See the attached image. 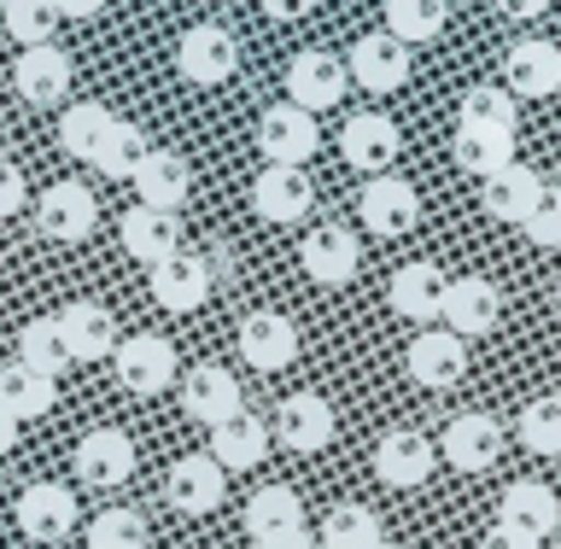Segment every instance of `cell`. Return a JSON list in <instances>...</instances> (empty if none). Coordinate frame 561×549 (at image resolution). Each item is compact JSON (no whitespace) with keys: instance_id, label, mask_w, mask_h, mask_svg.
Listing matches in <instances>:
<instances>
[{"instance_id":"8fae6325","label":"cell","mask_w":561,"mask_h":549,"mask_svg":"<svg viewBox=\"0 0 561 549\" xmlns=\"http://www.w3.org/2000/svg\"><path fill=\"white\" fill-rule=\"evenodd\" d=\"M275 438H280L287 450H298V456L328 450V445H333V403H328L322 392H293V398H280Z\"/></svg>"},{"instance_id":"7bdbcfd3","label":"cell","mask_w":561,"mask_h":549,"mask_svg":"<svg viewBox=\"0 0 561 549\" xmlns=\"http://www.w3.org/2000/svg\"><path fill=\"white\" fill-rule=\"evenodd\" d=\"M520 235L538 245V252H561V187L543 182V193L533 199V210L520 217Z\"/></svg>"},{"instance_id":"836d02e7","label":"cell","mask_w":561,"mask_h":549,"mask_svg":"<svg viewBox=\"0 0 561 549\" xmlns=\"http://www.w3.org/2000/svg\"><path fill=\"white\" fill-rule=\"evenodd\" d=\"M450 24V0H386V35H398L403 47L438 42Z\"/></svg>"},{"instance_id":"1f68e13d","label":"cell","mask_w":561,"mask_h":549,"mask_svg":"<svg viewBox=\"0 0 561 549\" xmlns=\"http://www.w3.org/2000/svg\"><path fill=\"white\" fill-rule=\"evenodd\" d=\"M293 526H305V503H298L293 485H263L245 497V533H252V544L275 538V533H293Z\"/></svg>"},{"instance_id":"ee69618b","label":"cell","mask_w":561,"mask_h":549,"mask_svg":"<svg viewBox=\"0 0 561 549\" xmlns=\"http://www.w3.org/2000/svg\"><path fill=\"white\" fill-rule=\"evenodd\" d=\"M24 193H30L24 170H18L12 158H0V217H18V210H24Z\"/></svg>"},{"instance_id":"3957f363","label":"cell","mask_w":561,"mask_h":549,"mask_svg":"<svg viewBox=\"0 0 561 549\" xmlns=\"http://www.w3.org/2000/svg\"><path fill=\"white\" fill-rule=\"evenodd\" d=\"M357 217H363L368 235L398 240V235H410V228H415V217H421V199H415V187L403 182V175L380 170V175H368L363 193H357Z\"/></svg>"},{"instance_id":"603a6c76","label":"cell","mask_w":561,"mask_h":549,"mask_svg":"<svg viewBox=\"0 0 561 549\" xmlns=\"http://www.w3.org/2000/svg\"><path fill=\"white\" fill-rule=\"evenodd\" d=\"M503 88L526 100H543L561 88V47L556 42H515L503 59Z\"/></svg>"},{"instance_id":"d4e9b609","label":"cell","mask_w":561,"mask_h":549,"mask_svg":"<svg viewBox=\"0 0 561 549\" xmlns=\"http://www.w3.org/2000/svg\"><path fill=\"white\" fill-rule=\"evenodd\" d=\"M538 193H543V175L533 164H503V170H491L480 182V205H485V217L520 228V217L533 210Z\"/></svg>"},{"instance_id":"f5cc1de1","label":"cell","mask_w":561,"mask_h":549,"mask_svg":"<svg viewBox=\"0 0 561 549\" xmlns=\"http://www.w3.org/2000/svg\"><path fill=\"white\" fill-rule=\"evenodd\" d=\"M556 310H561V287H556Z\"/></svg>"},{"instance_id":"2e32d148","label":"cell","mask_w":561,"mask_h":549,"mask_svg":"<svg viewBox=\"0 0 561 549\" xmlns=\"http://www.w3.org/2000/svg\"><path fill=\"white\" fill-rule=\"evenodd\" d=\"M135 473V445H129V433H117V427H94L77 445V480L82 485H94V491H117L123 480Z\"/></svg>"},{"instance_id":"7dc6e473","label":"cell","mask_w":561,"mask_h":549,"mask_svg":"<svg viewBox=\"0 0 561 549\" xmlns=\"http://www.w3.org/2000/svg\"><path fill=\"white\" fill-rule=\"evenodd\" d=\"M310 7H316V0H263V12L280 18V24H287V18H305Z\"/></svg>"},{"instance_id":"ba28073f","label":"cell","mask_w":561,"mask_h":549,"mask_svg":"<svg viewBox=\"0 0 561 549\" xmlns=\"http://www.w3.org/2000/svg\"><path fill=\"white\" fill-rule=\"evenodd\" d=\"M345 77L368 88V94H392V88L410 82V47L398 42V35H363V42H351V59H345Z\"/></svg>"},{"instance_id":"52a82bcc","label":"cell","mask_w":561,"mask_h":549,"mask_svg":"<svg viewBox=\"0 0 561 549\" xmlns=\"http://www.w3.org/2000/svg\"><path fill=\"white\" fill-rule=\"evenodd\" d=\"M234 65H240V47H234V30H222V24H193L182 35V47H175V70L199 88L228 82Z\"/></svg>"},{"instance_id":"11a10c76","label":"cell","mask_w":561,"mask_h":549,"mask_svg":"<svg viewBox=\"0 0 561 549\" xmlns=\"http://www.w3.org/2000/svg\"><path fill=\"white\" fill-rule=\"evenodd\" d=\"M0 7H7V0H0Z\"/></svg>"},{"instance_id":"4316f807","label":"cell","mask_w":561,"mask_h":549,"mask_svg":"<svg viewBox=\"0 0 561 549\" xmlns=\"http://www.w3.org/2000/svg\"><path fill=\"white\" fill-rule=\"evenodd\" d=\"M503 526H515V533H526V538H550L556 526H561V497L543 480H515L503 491V515H497Z\"/></svg>"},{"instance_id":"c3c4849f","label":"cell","mask_w":561,"mask_h":549,"mask_svg":"<svg viewBox=\"0 0 561 549\" xmlns=\"http://www.w3.org/2000/svg\"><path fill=\"white\" fill-rule=\"evenodd\" d=\"M53 7H59V18H100L105 0H53Z\"/></svg>"},{"instance_id":"7a4b0ae2","label":"cell","mask_w":561,"mask_h":549,"mask_svg":"<svg viewBox=\"0 0 561 549\" xmlns=\"http://www.w3.org/2000/svg\"><path fill=\"white\" fill-rule=\"evenodd\" d=\"M438 322H445L456 340H485V333L503 322V293L491 287L485 275L445 281V298H438Z\"/></svg>"},{"instance_id":"5bb4252c","label":"cell","mask_w":561,"mask_h":549,"mask_svg":"<svg viewBox=\"0 0 561 549\" xmlns=\"http://www.w3.org/2000/svg\"><path fill=\"white\" fill-rule=\"evenodd\" d=\"M59 340L70 351V363H100L117 351V316L105 305H88V298H77V305H65L59 316Z\"/></svg>"},{"instance_id":"ffe728a7","label":"cell","mask_w":561,"mask_h":549,"mask_svg":"<svg viewBox=\"0 0 561 549\" xmlns=\"http://www.w3.org/2000/svg\"><path fill=\"white\" fill-rule=\"evenodd\" d=\"M70 77H77V65H70V53H59L53 42L24 47V59L12 65V82L30 105H59L70 94Z\"/></svg>"},{"instance_id":"60d3db41","label":"cell","mask_w":561,"mask_h":549,"mask_svg":"<svg viewBox=\"0 0 561 549\" xmlns=\"http://www.w3.org/2000/svg\"><path fill=\"white\" fill-rule=\"evenodd\" d=\"M520 445L533 456H561V398H533L520 410Z\"/></svg>"},{"instance_id":"e575fe53","label":"cell","mask_w":561,"mask_h":549,"mask_svg":"<svg viewBox=\"0 0 561 549\" xmlns=\"http://www.w3.org/2000/svg\"><path fill=\"white\" fill-rule=\"evenodd\" d=\"M380 538H386L380 515H375V508H363V503H333L328 521H322V533H316L322 549H375Z\"/></svg>"},{"instance_id":"d6986e66","label":"cell","mask_w":561,"mask_h":549,"mask_svg":"<svg viewBox=\"0 0 561 549\" xmlns=\"http://www.w3.org/2000/svg\"><path fill=\"white\" fill-rule=\"evenodd\" d=\"M164 497L175 515H210L222 503V462L217 456H182V462H170Z\"/></svg>"},{"instance_id":"d6a6232c","label":"cell","mask_w":561,"mask_h":549,"mask_svg":"<svg viewBox=\"0 0 561 549\" xmlns=\"http://www.w3.org/2000/svg\"><path fill=\"white\" fill-rule=\"evenodd\" d=\"M112 112H105L100 100H77V105H65V117H59V147L70 158H82V164H94L100 147H105V135H112Z\"/></svg>"},{"instance_id":"4fadbf2b","label":"cell","mask_w":561,"mask_h":549,"mask_svg":"<svg viewBox=\"0 0 561 549\" xmlns=\"http://www.w3.org/2000/svg\"><path fill=\"white\" fill-rule=\"evenodd\" d=\"M445 462L450 468H462V473H485L491 462L503 456V427H497V415H485V410H462V415H450V427H445Z\"/></svg>"},{"instance_id":"ac0fdd59","label":"cell","mask_w":561,"mask_h":549,"mask_svg":"<svg viewBox=\"0 0 561 549\" xmlns=\"http://www.w3.org/2000/svg\"><path fill=\"white\" fill-rule=\"evenodd\" d=\"M433 445L421 433H410V427H392L375 445V480L380 485H392V491H410V485H427V473H433Z\"/></svg>"},{"instance_id":"d590c367","label":"cell","mask_w":561,"mask_h":549,"mask_svg":"<svg viewBox=\"0 0 561 549\" xmlns=\"http://www.w3.org/2000/svg\"><path fill=\"white\" fill-rule=\"evenodd\" d=\"M456 164H462L468 175H485L491 170H503V164H515V135L508 129H456Z\"/></svg>"},{"instance_id":"30bf717a","label":"cell","mask_w":561,"mask_h":549,"mask_svg":"<svg viewBox=\"0 0 561 549\" xmlns=\"http://www.w3.org/2000/svg\"><path fill=\"white\" fill-rule=\"evenodd\" d=\"M310 205H316V187H310V175L298 170V164H270L252 182V210L263 222H305L310 217Z\"/></svg>"},{"instance_id":"680465c9","label":"cell","mask_w":561,"mask_h":549,"mask_svg":"<svg viewBox=\"0 0 561 549\" xmlns=\"http://www.w3.org/2000/svg\"><path fill=\"white\" fill-rule=\"evenodd\" d=\"M0 123H7V117H0Z\"/></svg>"},{"instance_id":"f35d334b","label":"cell","mask_w":561,"mask_h":549,"mask_svg":"<svg viewBox=\"0 0 561 549\" xmlns=\"http://www.w3.org/2000/svg\"><path fill=\"white\" fill-rule=\"evenodd\" d=\"M18 363L42 368V375H59V368H70V351H65L59 322H53V316H35V322H24V333H18Z\"/></svg>"},{"instance_id":"681fc988","label":"cell","mask_w":561,"mask_h":549,"mask_svg":"<svg viewBox=\"0 0 561 549\" xmlns=\"http://www.w3.org/2000/svg\"><path fill=\"white\" fill-rule=\"evenodd\" d=\"M491 7L508 12V18H538L543 7H550V0H491Z\"/></svg>"},{"instance_id":"277c9868","label":"cell","mask_w":561,"mask_h":549,"mask_svg":"<svg viewBox=\"0 0 561 549\" xmlns=\"http://www.w3.org/2000/svg\"><path fill=\"white\" fill-rule=\"evenodd\" d=\"M210 287H217V270H210L205 252H182V245H175L170 258L152 263V298L164 310H175V316L199 310L210 298Z\"/></svg>"},{"instance_id":"6da1fadb","label":"cell","mask_w":561,"mask_h":549,"mask_svg":"<svg viewBox=\"0 0 561 549\" xmlns=\"http://www.w3.org/2000/svg\"><path fill=\"white\" fill-rule=\"evenodd\" d=\"M112 368H117V386L135 398H158L164 386L175 380V345L164 333H129V340H117L112 351Z\"/></svg>"},{"instance_id":"b9f144b4","label":"cell","mask_w":561,"mask_h":549,"mask_svg":"<svg viewBox=\"0 0 561 549\" xmlns=\"http://www.w3.org/2000/svg\"><path fill=\"white\" fill-rule=\"evenodd\" d=\"M135 544H147L140 508H105V515H94V526H88V549H135Z\"/></svg>"},{"instance_id":"816d5d0a","label":"cell","mask_w":561,"mask_h":549,"mask_svg":"<svg viewBox=\"0 0 561 549\" xmlns=\"http://www.w3.org/2000/svg\"><path fill=\"white\" fill-rule=\"evenodd\" d=\"M375 549H398V544H386V538H380V544H375Z\"/></svg>"},{"instance_id":"74e56055","label":"cell","mask_w":561,"mask_h":549,"mask_svg":"<svg viewBox=\"0 0 561 549\" xmlns=\"http://www.w3.org/2000/svg\"><path fill=\"white\" fill-rule=\"evenodd\" d=\"M456 129H508L515 135V94H508V88H491V82L468 88L462 105H456Z\"/></svg>"},{"instance_id":"cb8c5ba5","label":"cell","mask_w":561,"mask_h":549,"mask_svg":"<svg viewBox=\"0 0 561 549\" xmlns=\"http://www.w3.org/2000/svg\"><path fill=\"white\" fill-rule=\"evenodd\" d=\"M35 228H42L47 240H88L94 235V193L82 182L47 187L42 205H35Z\"/></svg>"},{"instance_id":"9f6ffc18","label":"cell","mask_w":561,"mask_h":549,"mask_svg":"<svg viewBox=\"0 0 561 549\" xmlns=\"http://www.w3.org/2000/svg\"><path fill=\"white\" fill-rule=\"evenodd\" d=\"M205 7H210V0H205Z\"/></svg>"},{"instance_id":"7c38bea8","label":"cell","mask_w":561,"mask_h":549,"mask_svg":"<svg viewBox=\"0 0 561 549\" xmlns=\"http://www.w3.org/2000/svg\"><path fill=\"white\" fill-rule=\"evenodd\" d=\"M298 263H305V275L322 281V287H345V281L357 275V263H363V245H357L351 228L322 222V228L305 235V245H298Z\"/></svg>"},{"instance_id":"9c48e42d","label":"cell","mask_w":561,"mask_h":549,"mask_svg":"<svg viewBox=\"0 0 561 549\" xmlns=\"http://www.w3.org/2000/svg\"><path fill=\"white\" fill-rule=\"evenodd\" d=\"M345 88H351L345 65L333 59V53H322V47H305L287 65V100L305 105V112H328V105H340Z\"/></svg>"},{"instance_id":"8d00e7d4","label":"cell","mask_w":561,"mask_h":549,"mask_svg":"<svg viewBox=\"0 0 561 549\" xmlns=\"http://www.w3.org/2000/svg\"><path fill=\"white\" fill-rule=\"evenodd\" d=\"M147 152H152V140H147V129L140 123H129V117H117L112 123V135H105V147H100V158L94 164L112 175V182H135V170L147 164Z\"/></svg>"},{"instance_id":"bcb514c9","label":"cell","mask_w":561,"mask_h":549,"mask_svg":"<svg viewBox=\"0 0 561 549\" xmlns=\"http://www.w3.org/2000/svg\"><path fill=\"white\" fill-rule=\"evenodd\" d=\"M257 549H322V544H316V538L305 533V526H293V533H275V538H263Z\"/></svg>"},{"instance_id":"ab89813d","label":"cell","mask_w":561,"mask_h":549,"mask_svg":"<svg viewBox=\"0 0 561 549\" xmlns=\"http://www.w3.org/2000/svg\"><path fill=\"white\" fill-rule=\"evenodd\" d=\"M0 24H7L12 42L42 47V42H53V30H59V7H53V0H7V7H0Z\"/></svg>"},{"instance_id":"f546056e","label":"cell","mask_w":561,"mask_h":549,"mask_svg":"<svg viewBox=\"0 0 561 549\" xmlns=\"http://www.w3.org/2000/svg\"><path fill=\"white\" fill-rule=\"evenodd\" d=\"M135 187H140V205L182 210L187 205V187H193V170H187L182 152H147V164L135 170Z\"/></svg>"},{"instance_id":"9a60e30c","label":"cell","mask_w":561,"mask_h":549,"mask_svg":"<svg viewBox=\"0 0 561 549\" xmlns=\"http://www.w3.org/2000/svg\"><path fill=\"white\" fill-rule=\"evenodd\" d=\"M403 147V135H398V123L392 117H380V112H357L340 129V152H345V164L351 170H363V175H380V170H392V158Z\"/></svg>"},{"instance_id":"f907efd6","label":"cell","mask_w":561,"mask_h":549,"mask_svg":"<svg viewBox=\"0 0 561 549\" xmlns=\"http://www.w3.org/2000/svg\"><path fill=\"white\" fill-rule=\"evenodd\" d=\"M18 445V415H7V410H0V456H7Z\"/></svg>"},{"instance_id":"db71d44e","label":"cell","mask_w":561,"mask_h":549,"mask_svg":"<svg viewBox=\"0 0 561 549\" xmlns=\"http://www.w3.org/2000/svg\"><path fill=\"white\" fill-rule=\"evenodd\" d=\"M135 549H147V544H135Z\"/></svg>"},{"instance_id":"8992f818","label":"cell","mask_w":561,"mask_h":549,"mask_svg":"<svg viewBox=\"0 0 561 549\" xmlns=\"http://www.w3.org/2000/svg\"><path fill=\"white\" fill-rule=\"evenodd\" d=\"M18 533L30 544H65L77 533V497L53 480H35L18 491Z\"/></svg>"},{"instance_id":"484cf974","label":"cell","mask_w":561,"mask_h":549,"mask_svg":"<svg viewBox=\"0 0 561 549\" xmlns=\"http://www.w3.org/2000/svg\"><path fill=\"white\" fill-rule=\"evenodd\" d=\"M182 410H187L193 421H205V427H217L222 415L245 410V398H240V380L228 375V368H217V363H205V368H187Z\"/></svg>"},{"instance_id":"f6af8a7d","label":"cell","mask_w":561,"mask_h":549,"mask_svg":"<svg viewBox=\"0 0 561 549\" xmlns=\"http://www.w3.org/2000/svg\"><path fill=\"white\" fill-rule=\"evenodd\" d=\"M480 549H538V538H526V533H515V526H491V533H485V544Z\"/></svg>"},{"instance_id":"6f0895ef","label":"cell","mask_w":561,"mask_h":549,"mask_svg":"<svg viewBox=\"0 0 561 549\" xmlns=\"http://www.w3.org/2000/svg\"><path fill=\"white\" fill-rule=\"evenodd\" d=\"M556 533H561V526H556Z\"/></svg>"},{"instance_id":"7402d4cb","label":"cell","mask_w":561,"mask_h":549,"mask_svg":"<svg viewBox=\"0 0 561 549\" xmlns=\"http://www.w3.org/2000/svg\"><path fill=\"white\" fill-rule=\"evenodd\" d=\"M240 357L263 368V375H275V368H287L298 357V328L275 310H252L240 322Z\"/></svg>"},{"instance_id":"5b68a950","label":"cell","mask_w":561,"mask_h":549,"mask_svg":"<svg viewBox=\"0 0 561 549\" xmlns=\"http://www.w3.org/2000/svg\"><path fill=\"white\" fill-rule=\"evenodd\" d=\"M322 147V135H316V112L305 105H270V112L257 117V152L270 158V164H298L305 170V158H316Z\"/></svg>"},{"instance_id":"83f0119b","label":"cell","mask_w":561,"mask_h":549,"mask_svg":"<svg viewBox=\"0 0 561 549\" xmlns=\"http://www.w3.org/2000/svg\"><path fill=\"white\" fill-rule=\"evenodd\" d=\"M210 456L222 462V473H228V468H234V473L257 468L263 456H270V427H263L257 415H245V410L222 415L217 427H210Z\"/></svg>"},{"instance_id":"44dd1931","label":"cell","mask_w":561,"mask_h":549,"mask_svg":"<svg viewBox=\"0 0 561 549\" xmlns=\"http://www.w3.org/2000/svg\"><path fill=\"white\" fill-rule=\"evenodd\" d=\"M117 240L135 263H158L182 245V217H175V210H158V205H135V210H123Z\"/></svg>"},{"instance_id":"f1b7e54d","label":"cell","mask_w":561,"mask_h":549,"mask_svg":"<svg viewBox=\"0 0 561 549\" xmlns=\"http://www.w3.org/2000/svg\"><path fill=\"white\" fill-rule=\"evenodd\" d=\"M386 298H392V310L403 316V322H438L445 275H438L433 263H403V270L392 275V287H386Z\"/></svg>"},{"instance_id":"e0dca14e","label":"cell","mask_w":561,"mask_h":549,"mask_svg":"<svg viewBox=\"0 0 561 549\" xmlns=\"http://www.w3.org/2000/svg\"><path fill=\"white\" fill-rule=\"evenodd\" d=\"M410 380L415 386H433V392H445V386L462 380V368H468V351L462 340H456L450 328H421L415 340H410Z\"/></svg>"},{"instance_id":"4dcf8cb0","label":"cell","mask_w":561,"mask_h":549,"mask_svg":"<svg viewBox=\"0 0 561 549\" xmlns=\"http://www.w3.org/2000/svg\"><path fill=\"white\" fill-rule=\"evenodd\" d=\"M53 398H59V386H53V375H42V368L30 363H7L0 368V410L30 421V415H47Z\"/></svg>"}]
</instances>
